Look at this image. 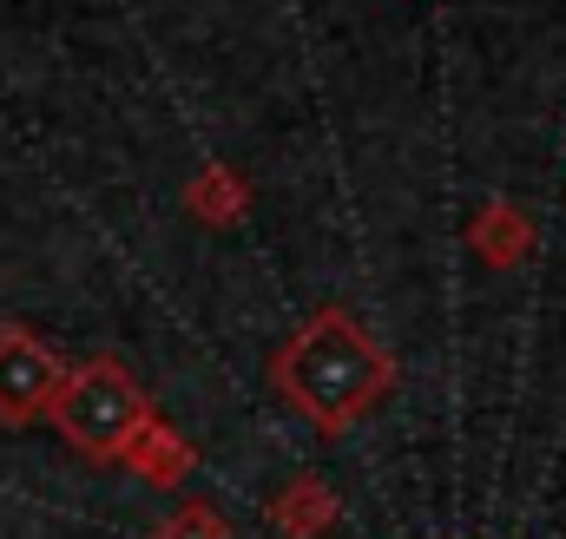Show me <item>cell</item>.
Wrapping results in <instances>:
<instances>
[{"label":"cell","mask_w":566,"mask_h":539,"mask_svg":"<svg viewBox=\"0 0 566 539\" xmlns=\"http://www.w3.org/2000/svg\"><path fill=\"white\" fill-rule=\"evenodd\" d=\"M277 389L316 427H356L369 408L389 402L396 362L349 309H316L277 356Z\"/></svg>","instance_id":"1"},{"label":"cell","mask_w":566,"mask_h":539,"mask_svg":"<svg viewBox=\"0 0 566 539\" xmlns=\"http://www.w3.org/2000/svg\"><path fill=\"white\" fill-rule=\"evenodd\" d=\"M46 414H53V427L66 434V447H80L86 461H119V454H133L139 434L151 427L145 389L113 362V356L73 369V376L60 382V395H53Z\"/></svg>","instance_id":"2"},{"label":"cell","mask_w":566,"mask_h":539,"mask_svg":"<svg viewBox=\"0 0 566 539\" xmlns=\"http://www.w3.org/2000/svg\"><path fill=\"white\" fill-rule=\"evenodd\" d=\"M66 382V362L27 336V329H0V421H40Z\"/></svg>","instance_id":"3"},{"label":"cell","mask_w":566,"mask_h":539,"mask_svg":"<svg viewBox=\"0 0 566 539\" xmlns=\"http://www.w3.org/2000/svg\"><path fill=\"white\" fill-rule=\"evenodd\" d=\"M323 520H336V500H329L316 480H296L277 500V527H290V533H316Z\"/></svg>","instance_id":"4"},{"label":"cell","mask_w":566,"mask_h":539,"mask_svg":"<svg viewBox=\"0 0 566 539\" xmlns=\"http://www.w3.org/2000/svg\"><path fill=\"white\" fill-rule=\"evenodd\" d=\"M521 237H527V224H521L514 211H488V218H481V251H488L494 264H514V257H521Z\"/></svg>","instance_id":"5"},{"label":"cell","mask_w":566,"mask_h":539,"mask_svg":"<svg viewBox=\"0 0 566 539\" xmlns=\"http://www.w3.org/2000/svg\"><path fill=\"white\" fill-rule=\"evenodd\" d=\"M158 539H224V520H218L211 507H185L178 520H165Z\"/></svg>","instance_id":"6"}]
</instances>
